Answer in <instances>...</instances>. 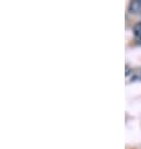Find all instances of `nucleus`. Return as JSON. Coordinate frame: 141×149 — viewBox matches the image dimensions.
Instances as JSON below:
<instances>
[{"instance_id": "nucleus-1", "label": "nucleus", "mask_w": 141, "mask_h": 149, "mask_svg": "<svg viewBox=\"0 0 141 149\" xmlns=\"http://www.w3.org/2000/svg\"><path fill=\"white\" fill-rule=\"evenodd\" d=\"M141 10V0H135V1H131L130 5H128V11L130 13H139Z\"/></svg>"}, {"instance_id": "nucleus-2", "label": "nucleus", "mask_w": 141, "mask_h": 149, "mask_svg": "<svg viewBox=\"0 0 141 149\" xmlns=\"http://www.w3.org/2000/svg\"><path fill=\"white\" fill-rule=\"evenodd\" d=\"M134 36L136 41H139V43H141V22L135 24L134 26Z\"/></svg>"}]
</instances>
